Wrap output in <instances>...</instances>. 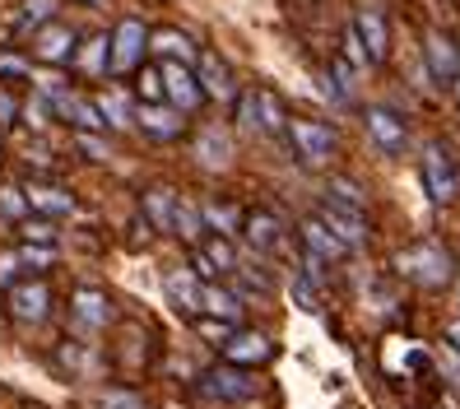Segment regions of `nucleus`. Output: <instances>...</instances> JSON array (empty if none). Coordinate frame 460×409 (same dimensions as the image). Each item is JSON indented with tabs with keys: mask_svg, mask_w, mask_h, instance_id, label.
Masks as SVG:
<instances>
[{
	"mask_svg": "<svg viewBox=\"0 0 460 409\" xmlns=\"http://www.w3.org/2000/svg\"><path fill=\"white\" fill-rule=\"evenodd\" d=\"M395 265H400L404 280H414L423 289H442L451 280V256L438 247V242H414L410 252L395 256Z\"/></svg>",
	"mask_w": 460,
	"mask_h": 409,
	"instance_id": "obj_1",
	"label": "nucleus"
},
{
	"mask_svg": "<svg viewBox=\"0 0 460 409\" xmlns=\"http://www.w3.org/2000/svg\"><path fill=\"white\" fill-rule=\"evenodd\" d=\"M288 140H293V154L307 163V168H321L340 154V135L326 126V121H312V117H297L288 121Z\"/></svg>",
	"mask_w": 460,
	"mask_h": 409,
	"instance_id": "obj_2",
	"label": "nucleus"
},
{
	"mask_svg": "<svg viewBox=\"0 0 460 409\" xmlns=\"http://www.w3.org/2000/svg\"><path fill=\"white\" fill-rule=\"evenodd\" d=\"M423 191L432 196V205H451L456 191H460V173H456V163L442 145L423 149Z\"/></svg>",
	"mask_w": 460,
	"mask_h": 409,
	"instance_id": "obj_3",
	"label": "nucleus"
},
{
	"mask_svg": "<svg viewBox=\"0 0 460 409\" xmlns=\"http://www.w3.org/2000/svg\"><path fill=\"white\" fill-rule=\"evenodd\" d=\"M200 391H205L209 400H256V396H261L256 377H247V372L233 368V363L209 368V372L200 377Z\"/></svg>",
	"mask_w": 460,
	"mask_h": 409,
	"instance_id": "obj_4",
	"label": "nucleus"
},
{
	"mask_svg": "<svg viewBox=\"0 0 460 409\" xmlns=\"http://www.w3.org/2000/svg\"><path fill=\"white\" fill-rule=\"evenodd\" d=\"M316 219L326 224V228L344 242V247H349V252L367 242V214H363V209H349V205H340V200H331V196H326V200H321V214H316Z\"/></svg>",
	"mask_w": 460,
	"mask_h": 409,
	"instance_id": "obj_5",
	"label": "nucleus"
},
{
	"mask_svg": "<svg viewBox=\"0 0 460 409\" xmlns=\"http://www.w3.org/2000/svg\"><path fill=\"white\" fill-rule=\"evenodd\" d=\"M242 121L256 126V130H270V135L288 130L284 102H279L275 93H270V89H247V93H242Z\"/></svg>",
	"mask_w": 460,
	"mask_h": 409,
	"instance_id": "obj_6",
	"label": "nucleus"
},
{
	"mask_svg": "<svg viewBox=\"0 0 460 409\" xmlns=\"http://www.w3.org/2000/svg\"><path fill=\"white\" fill-rule=\"evenodd\" d=\"M164 98L177 107V112H196L200 107V79H196V70L191 66H177V61H164Z\"/></svg>",
	"mask_w": 460,
	"mask_h": 409,
	"instance_id": "obj_7",
	"label": "nucleus"
},
{
	"mask_svg": "<svg viewBox=\"0 0 460 409\" xmlns=\"http://www.w3.org/2000/svg\"><path fill=\"white\" fill-rule=\"evenodd\" d=\"M367 135H372V145L382 149L386 158L404 154V145H410V130H404V121L395 112H386V107H367Z\"/></svg>",
	"mask_w": 460,
	"mask_h": 409,
	"instance_id": "obj_8",
	"label": "nucleus"
},
{
	"mask_svg": "<svg viewBox=\"0 0 460 409\" xmlns=\"http://www.w3.org/2000/svg\"><path fill=\"white\" fill-rule=\"evenodd\" d=\"M145 47H149V33H145V23L140 19H121L117 23V33H112V70H135L145 57Z\"/></svg>",
	"mask_w": 460,
	"mask_h": 409,
	"instance_id": "obj_9",
	"label": "nucleus"
},
{
	"mask_svg": "<svg viewBox=\"0 0 460 409\" xmlns=\"http://www.w3.org/2000/svg\"><path fill=\"white\" fill-rule=\"evenodd\" d=\"M354 38L363 42L367 61H386V51H391V29H386V14H382V10L363 5V10L354 14Z\"/></svg>",
	"mask_w": 460,
	"mask_h": 409,
	"instance_id": "obj_10",
	"label": "nucleus"
},
{
	"mask_svg": "<svg viewBox=\"0 0 460 409\" xmlns=\"http://www.w3.org/2000/svg\"><path fill=\"white\" fill-rule=\"evenodd\" d=\"M51 112L66 117L70 126H79L84 135H93V130H102V126H107V121H102V112H98V102H89L84 93H70V89H57V93H51Z\"/></svg>",
	"mask_w": 460,
	"mask_h": 409,
	"instance_id": "obj_11",
	"label": "nucleus"
},
{
	"mask_svg": "<svg viewBox=\"0 0 460 409\" xmlns=\"http://www.w3.org/2000/svg\"><path fill=\"white\" fill-rule=\"evenodd\" d=\"M423 61H428V70L438 75L442 84H460V47H456L447 33L432 29V33L423 38Z\"/></svg>",
	"mask_w": 460,
	"mask_h": 409,
	"instance_id": "obj_12",
	"label": "nucleus"
},
{
	"mask_svg": "<svg viewBox=\"0 0 460 409\" xmlns=\"http://www.w3.org/2000/svg\"><path fill=\"white\" fill-rule=\"evenodd\" d=\"M242 237H247L256 252H279L284 247V224L270 209H252V214H242Z\"/></svg>",
	"mask_w": 460,
	"mask_h": 409,
	"instance_id": "obj_13",
	"label": "nucleus"
},
{
	"mask_svg": "<svg viewBox=\"0 0 460 409\" xmlns=\"http://www.w3.org/2000/svg\"><path fill=\"white\" fill-rule=\"evenodd\" d=\"M47 307H51V293H47L42 280H38V284H14V289H10V316H14V321L33 325V321L47 316Z\"/></svg>",
	"mask_w": 460,
	"mask_h": 409,
	"instance_id": "obj_14",
	"label": "nucleus"
},
{
	"mask_svg": "<svg viewBox=\"0 0 460 409\" xmlns=\"http://www.w3.org/2000/svg\"><path fill=\"white\" fill-rule=\"evenodd\" d=\"M200 70H196V79H200V93H209V98H233L237 93V84H233V70H228V61L219 57V51H200Z\"/></svg>",
	"mask_w": 460,
	"mask_h": 409,
	"instance_id": "obj_15",
	"label": "nucleus"
},
{
	"mask_svg": "<svg viewBox=\"0 0 460 409\" xmlns=\"http://www.w3.org/2000/svg\"><path fill=\"white\" fill-rule=\"evenodd\" d=\"M33 57L38 61H51V66H61L75 57V33L66 29V23H42L38 38H33Z\"/></svg>",
	"mask_w": 460,
	"mask_h": 409,
	"instance_id": "obj_16",
	"label": "nucleus"
},
{
	"mask_svg": "<svg viewBox=\"0 0 460 409\" xmlns=\"http://www.w3.org/2000/svg\"><path fill=\"white\" fill-rule=\"evenodd\" d=\"M303 247H307V261H316V265L349 256V247H344V242H340L326 224H321V219H307V224H303Z\"/></svg>",
	"mask_w": 460,
	"mask_h": 409,
	"instance_id": "obj_17",
	"label": "nucleus"
},
{
	"mask_svg": "<svg viewBox=\"0 0 460 409\" xmlns=\"http://www.w3.org/2000/svg\"><path fill=\"white\" fill-rule=\"evenodd\" d=\"M200 312L233 325V321H242V293H233V289H224V284H205V289H200Z\"/></svg>",
	"mask_w": 460,
	"mask_h": 409,
	"instance_id": "obj_18",
	"label": "nucleus"
},
{
	"mask_svg": "<svg viewBox=\"0 0 460 409\" xmlns=\"http://www.w3.org/2000/svg\"><path fill=\"white\" fill-rule=\"evenodd\" d=\"M70 312H75L79 325H89V331H102V325L112 321V307H107V298H102L98 289H79V293L70 298Z\"/></svg>",
	"mask_w": 460,
	"mask_h": 409,
	"instance_id": "obj_19",
	"label": "nucleus"
},
{
	"mask_svg": "<svg viewBox=\"0 0 460 409\" xmlns=\"http://www.w3.org/2000/svg\"><path fill=\"white\" fill-rule=\"evenodd\" d=\"M224 353H228V363H233V368L265 363V359H270V340H265L261 331H237V335L224 344Z\"/></svg>",
	"mask_w": 460,
	"mask_h": 409,
	"instance_id": "obj_20",
	"label": "nucleus"
},
{
	"mask_svg": "<svg viewBox=\"0 0 460 409\" xmlns=\"http://www.w3.org/2000/svg\"><path fill=\"white\" fill-rule=\"evenodd\" d=\"M135 121H140L149 135H158V140L181 135V112H177V107H164V102H145L140 112H135Z\"/></svg>",
	"mask_w": 460,
	"mask_h": 409,
	"instance_id": "obj_21",
	"label": "nucleus"
},
{
	"mask_svg": "<svg viewBox=\"0 0 460 409\" xmlns=\"http://www.w3.org/2000/svg\"><path fill=\"white\" fill-rule=\"evenodd\" d=\"M164 289H168V298L181 307V312H200V280H196V270L191 265H181V270H172V275L164 280Z\"/></svg>",
	"mask_w": 460,
	"mask_h": 409,
	"instance_id": "obj_22",
	"label": "nucleus"
},
{
	"mask_svg": "<svg viewBox=\"0 0 460 409\" xmlns=\"http://www.w3.org/2000/svg\"><path fill=\"white\" fill-rule=\"evenodd\" d=\"M149 47L158 51V57H168V61H177V66H191L200 51H196V42L186 38V33H177V29H164V33H154L149 38Z\"/></svg>",
	"mask_w": 460,
	"mask_h": 409,
	"instance_id": "obj_23",
	"label": "nucleus"
},
{
	"mask_svg": "<svg viewBox=\"0 0 460 409\" xmlns=\"http://www.w3.org/2000/svg\"><path fill=\"white\" fill-rule=\"evenodd\" d=\"M29 196V209H42V214H75V196L61 186H23Z\"/></svg>",
	"mask_w": 460,
	"mask_h": 409,
	"instance_id": "obj_24",
	"label": "nucleus"
},
{
	"mask_svg": "<svg viewBox=\"0 0 460 409\" xmlns=\"http://www.w3.org/2000/svg\"><path fill=\"white\" fill-rule=\"evenodd\" d=\"M172 214H177V191H168V186L145 191V219L154 228H172Z\"/></svg>",
	"mask_w": 460,
	"mask_h": 409,
	"instance_id": "obj_25",
	"label": "nucleus"
},
{
	"mask_svg": "<svg viewBox=\"0 0 460 409\" xmlns=\"http://www.w3.org/2000/svg\"><path fill=\"white\" fill-rule=\"evenodd\" d=\"M200 219H205V228H214L219 237H233L242 228V209L237 205H224V200H205L200 205Z\"/></svg>",
	"mask_w": 460,
	"mask_h": 409,
	"instance_id": "obj_26",
	"label": "nucleus"
},
{
	"mask_svg": "<svg viewBox=\"0 0 460 409\" xmlns=\"http://www.w3.org/2000/svg\"><path fill=\"white\" fill-rule=\"evenodd\" d=\"M75 61H79V70H89V75H102L107 70V61H112V38H89L84 47L75 51Z\"/></svg>",
	"mask_w": 460,
	"mask_h": 409,
	"instance_id": "obj_27",
	"label": "nucleus"
},
{
	"mask_svg": "<svg viewBox=\"0 0 460 409\" xmlns=\"http://www.w3.org/2000/svg\"><path fill=\"white\" fill-rule=\"evenodd\" d=\"M196 154L205 168H228V135L224 130H205L196 140Z\"/></svg>",
	"mask_w": 460,
	"mask_h": 409,
	"instance_id": "obj_28",
	"label": "nucleus"
},
{
	"mask_svg": "<svg viewBox=\"0 0 460 409\" xmlns=\"http://www.w3.org/2000/svg\"><path fill=\"white\" fill-rule=\"evenodd\" d=\"M98 112H102V121H107V126H117V130H126V126L135 121L126 93H117V89H107V93L98 98Z\"/></svg>",
	"mask_w": 460,
	"mask_h": 409,
	"instance_id": "obj_29",
	"label": "nucleus"
},
{
	"mask_svg": "<svg viewBox=\"0 0 460 409\" xmlns=\"http://www.w3.org/2000/svg\"><path fill=\"white\" fill-rule=\"evenodd\" d=\"M200 228H205V219H200V205H186V200H177L172 233H181L186 242H200Z\"/></svg>",
	"mask_w": 460,
	"mask_h": 409,
	"instance_id": "obj_30",
	"label": "nucleus"
},
{
	"mask_svg": "<svg viewBox=\"0 0 460 409\" xmlns=\"http://www.w3.org/2000/svg\"><path fill=\"white\" fill-rule=\"evenodd\" d=\"M331 200H340V205H349V209H363V214H367V200L358 196V186L349 182V177H335V182H331Z\"/></svg>",
	"mask_w": 460,
	"mask_h": 409,
	"instance_id": "obj_31",
	"label": "nucleus"
},
{
	"mask_svg": "<svg viewBox=\"0 0 460 409\" xmlns=\"http://www.w3.org/2000/svg\"><path fill=\"white\" fill-rule=\"evenodd\" d=\"M23 209H29V196H23V186H5V191H0V214H10V219H23Z\"/></svg>",
	"mask_w": 460,
	"mask_h": 409,
	"instance_id": "obj_32",
	"label": "nucleus"
},
{
	"mask_svg": "<svg viewBox=\"0 0 460 409\" xmlns=\"http://www.w3.org/2000/svg\"><path fill=\"white\" fill-rule=\"evenodd\" d=\"M135 89H140V98H145V102H164V75H158V70H140Z\"/></svg>",
	"mask_w": 460,
	"mask_h": 409,
	"instance_id": "obj_33",
	"label": "nucleus"
},
{
	"mask_svg": "<svg viewBox=\"0 0 460 409\" xmlns=\"http://www.w3.org/2000/svg\"><path fill=\"white\" fill-rule=\"evenodd\" d=\"M51 14H57V0H23L19 23L29 29V23H42V19H51Z\"/></svg>",
	"mask_w": 460,
	"mask_h": 409,
	"instance_id": "obj_34",
	"label": "nucleus"
},
{
	"mask_svg": "<svg viewBox=\"0 0 460 409\" xmlns=\"http://www.w3.org/2000/svg\"><path fill=\"white\" fill-rule=\"evenodd\" d=\"M331 79H335V98H354V66H349L344 57L331 66Z\"/></svg>",
	"mask_w": 460,
	"mask_h": 409,
	"instance_id": "obj_35",
	"label": "nucleus"
},
{
	"mask_svg": "<svg viewBox=\"0 0 460 409\" xmlns=\"http://www.w3.org/2000/svg\"><path fill=\"white\" fill-rule=\"evenodd\" d=\"M23 237H29L33 247H51V242H57V228H51L47 219H23Z\"/></svg>",
	"mask_w": 460,
	"mask_h": 409,
	"instance_id": "obj_36",
	"label": "nucleus"
},
{
	"mask_svg": "<svg viewBox=\"0 0 460 409\" xmlns=\"http://www.w3.org/2000/svg\"><path fill=\"white\" fill-rule=\"evenodd\" d=\"M19 261L29 265V270H47V265H51V247H33V242H23V247H19Z\"/></svg>",
	"mask_w": 460,
	"mask_h": 409,
	"instance_id": "obj_37",
	"label": "nucleus"
},
{
	"mask_svg": "<svg viewBox=\"0 0 460 409\" xmlns=\"http://www.w3.org/2000/svg\"><path fill=\"white\" fill-rule=\"evenodd\" d=\"M102 409H145V400L130 396V391H107L102 396Z\"/></svg>",
	"mask_w": 460,
	"mask_h": 409,
	"instance_id": "obj_38",
	"label": "nucleus"
},
{
	"mask_svg": "<svg viewBox=\"0 0 460 409\" xmlns=\"http://www.w3.org/2000/svg\"><path fill=\"white\" fill-rule=\"evenodd\" d=\"M344 61H349V66H372V61H367V51H363V42L354 38V29L344 33Z\"/></svg>",
	"mask_w": 460,
	"mask_h": 409,
	"instance_id": "obj_39",
	"label": "nucleus"
},
{
	"mask_svg": "<svg viewBox=\"0 0 460 409\" xmlns=\"http://www.w3.org/2000/svg\"><path fill=\"white\" fill-rule=\"evenodd\" d=\"M200 331H205L214 344H228V340H233V325H228V321H214V316L200 321Z\"/></svg>",
	"mask_w": 460,
	"mask_h": 409,
	"instance_id": "obj_40",
	"label": "nucleus"
},
{
	"mask_svg": "<svg viewBox=\"0 0 460 409\" xmlns=\"http://www.w3.org/2000/svg\"><path fill=\"white\" fill-rule=\"evenodd\" d=\"M23 270V261H19V252H10V256H0V284L5 289H14V275Z\"/></svg>",
	"mask_w": 460,
	"mask_h": 409,
	"instance_id": "obj_41",
	"label": "nucleus"
},
{
	"mask_svg": "<svg viewBox=\"0 0 460 409\" xmlns=\"http://www.w3.org/2000/svg\"><path fill=\"white\" fill-rule=\"evenodd\" d=\"M0 75H29V61L14 57V51H0Z\"/></svg>",
	"mask_w": 460,
	"mask_h": 409,
	"instance_id": "obj_42",
	"label": "nucleus"
},
{
	"mask_svg": "<svg viewBox=\"0 0 460 409\" xmlns=\"http://www.w3.org/2000/svg\"><path fill=\"white\" fill-rule=\"evenodd\" d=\"M47 107H51V102H47V98H33V102H29V107H23V117H29V121H33V126H47Z\"/></svg>",
	"mask_w": 460,
	"mask_h": 409,
	"instance_id": "obj_43",
	"label": "nucleus"
},
{
	"mask_svg": "<svg viewBox=\"0 0 460 409\" xmlns=\"http://www.w3.org/2000/svg\"><path fill=\"white\" fill-rule=\"evenodd\" d=\"M79 149H84L89 158H107V149H102V140H98V135H84V130H79Z\"/></svg>",
	"mask_w": 460,
	"mask_h": 409,
	"instance_id": "obj_44",
	"label": "nucleus"
},
{
	"mask_svg": "<svg viewBox=\"0 0 460 409\" xmlns=\"http://www.w3.org/2000/svg\"><path fill=\"white\" fill-rule=\"evenodd\" d=\"M14 112H19V107H14V98H10L5 89H0V121H14Z\"/></svg>",
	"mask_w": 460,
	"mask_h": 409,
	"instance_id": "obj_45",
	"label": "nucleus"
},
{
	"mask_svg": "<svg viewBox=\"0 0 460 409\" xmlns=\"http://www.w3.org/2000/svg\"><path fill=\"white\" fill-rule=\"evenodd\" d=\"M447 340H451V349H460V321H456L451 331H447Z\"/></svg>",
	"mask_w": 460,
	"mask_h": 409,
	"instance_id": "obj_46",
	"label": "nucleus"
},
{
	"mask_svg": "<svg viewBox=\"0 0 460 409\" xmlns=\"http://www.w3.org/2000/svg\"><path fill=\"white\" fill-rule=\"evenodd\" d=\"M84 5H107V0H84Z\"/></svg>",
	"mask_w": 460,
	"mask_h": 409,
	"instance_id": "obj_47",
	"label": "nucleus"
},
{
	"mask_svg": "<svg viewBox=\"0 0 460 409\" xmlns=\"http://www.w3.org/2000/svg\"><path fill=\"white\" fill-rule=\"evenodd\" d=\"M456 47H460V42H456Z\"/></svg>",
	"mask_w": 460,
	"mask_h": 409,
	"instance_id": "obj_48",
	"label": "nucleus"
}]
</instances>
